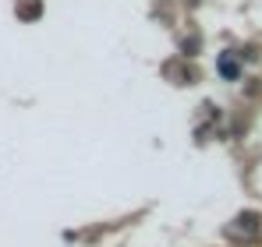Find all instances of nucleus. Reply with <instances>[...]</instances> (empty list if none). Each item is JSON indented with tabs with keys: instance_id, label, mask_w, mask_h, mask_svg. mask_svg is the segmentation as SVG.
<instances>
[{
	"instance_id": "f03ea898",
	"label": "nucleus",
	"mask_w": 262,
	"mask_h": 247,
	"mask_svg": "<svg viewBox=\"0 0 262 247\" xmlns=\"http://www.w3.org/2000/svg\"><path fill=\"white\" fill-rule=\"evenodd\" d=\"M237 230H245L248 237H259L262 233V215L259 212H237V219L227 226V233H237Z\"/></svg>"
},
{
	"instance_id": "f257e3e1",
	"label": "nucleus",
	"mask_w": 262,
	"mask_h": 247,
	"mask_svg": "<svg viewBox=\"0 0 262 247\" xmlns=\"http://www.w3.org/2000/svg\"><path fill=\"white\" fill-rule=\"evenodd\" d=\"M216 75L227 85L241 82V75H245V60H241V53H234V50H220V53H216Z\"/></svg>"
},
{
	"instance_id": "20e7f679",
	"label": "nucleus",
	"mask_w": 262,
	"mask_h": 247,
	"mask_svg": "<svg viewBox=\"0 0 262 247\" xmlns=\"http://www.w3.org/2000/svg\"><path fill=\"white\" fill-rule=\"evenodd\" d=\"M39 14H43V4H39V0H21V4H18V18H21V21H36Z\"/></svg>"
},
{
	"instance_id": "7ed1b4c3",
	"label": "nucleus",
	"mask_w": 262,
	"mask_h": 247,
	"mask_svg": "<svg viewBox=\"0 0 262 247\" xmlns=\"http://www.w3.org/2000/svg\"><path fill=\"white\" fill-rule=\"evenodd\" d=\"M167 75H170V78H177V85H195V82H199L195 67H184L181 60H174V64H167Z\"/></svg>"
},
{
	"instance_id": "423d86ee",
	"label": "nucleus",
	"mask_w": 262,
	"mask_h": 247,
	"mask_svg": "<svg viewBox=\"0 0 262 247\" xmlns=\"http://www.w3.org/2000/svg\"><path fill=\"white\" fill-rule=\"evenodd\" d=\"M241 60H259V50H255V46H245V53H241Z\"/></svg>"
},
{
	"instance_id": "39448f33",
	"label": "nucleus",
	"mask_w": 262,
	"mask_h": 247,
	"mask_svg": "<svg viewBox=\"0 0 262 247\" xmlns=\"http://www.w3.org/2000/svg\"><path fill=\"white\" fill-rule=\"evenodd\" d=\"M199 50H202V36H184V39H181V57H184V60L199 57Z\"/></svg>"
}]
</instances>
